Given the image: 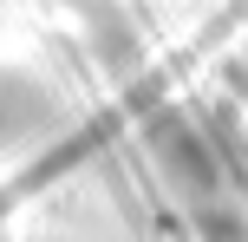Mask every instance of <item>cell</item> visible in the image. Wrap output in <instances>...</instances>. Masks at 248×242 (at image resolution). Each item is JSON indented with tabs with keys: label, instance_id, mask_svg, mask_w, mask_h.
Returning <instances> with one entry per match:
<instances>
[{
	"label": "cell",
	"instance_id": "obj_1",
	"mask_svg": "<svg viewBox=\"0 0 248 242\" xmlns=\"http://www.w3.org/2000/svg\"><path fill=\"white\" fill-rule=\"evenodd\" d=\"M33 118H46V92H39L33 79L0 72V144H7V138H20Z\"/></svg>",
	"mask_w": 248,
	"mask_h": 242
}]
</instances>
